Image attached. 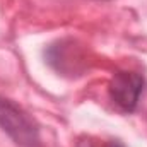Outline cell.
Returning <instances> with one entry per match:
<instances>
[{
	"label": "cell",
	"instance_id": "cell-2",
	"mask_svg": "<svg viewBox=\"0 0 147 147\" xmlns=\"http://www.w3.org/2000/svg\"><path fill=\"white\" fill-rule=\"evenodd\" d=\"M110 98L123 111H134L144 91V77L135 72H116L108 86Z\"/></svg>",
	"mask_w": 147,
	"mask_h": 147
},
{
	"label": "cell",
	"instance_id": "cell-1",
	"mask_svg": "<svg viewBox=\"0 0 147 147\" xmlns=\"http://www.w3.org/2000/svg\"><path fill=\"white\" fill-rule=\"evenodd\" d=\"M0 127L7 132L19 146L33 147L38 144V127L17 105L0 98Z\"/></svg>",
	"mask_w": 147,
	"mask_h": 147
},
{
	"label": "cell",
	"instance_id": "cell-3",
	"mask_svg": "<svg viewBox=\"0 0 147 147\" xmlns=\"http://www.w3.org/2000/svg\"><path fill=\"white\" fill-rule=\"evenodd\" d=\"M108 147H123V146H121L120 142H111V144H110Z\"/></svg>",
	"mask_w": 147,
	"mask_h": 147
}]
</instances>
